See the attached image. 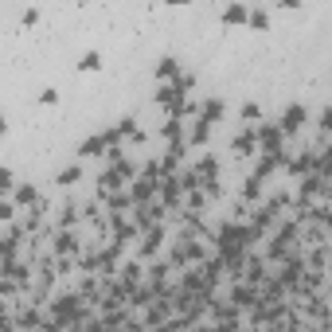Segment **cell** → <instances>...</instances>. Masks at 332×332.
<instances>
[{
  "mask_svg": "<svg viewBox=\"0 0 332 332\" xmlns=\"http://www.w3.org/2000/svg\"><path fill=\"white\" fill-rule=\"evenodd\" d=\"M0 133H4V121H0Z\"/></svg>",
  "mask_w": 332,
  "mask_h": 332,
  "instance_id": "cell-1",
  "label": "cell"
}]
</instances>
